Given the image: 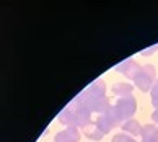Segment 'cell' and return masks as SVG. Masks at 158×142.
Returning a JSON list of instances; mask_svg holds the SVG:
<instances>
[{
  "mask_svg": "<svg viewBox=\"0 0 158 142\" xmlns=\"http://www.w3.org/2000/svg\"><path fill=\"white\" fill-rule=\"evenodd\" d=\"M75 98L83 103L91 113H96V114L104 113V111L111 106V100L106 95V85H104V82L101 79H96L95 82H91V84L86 87L83 92H80Z\"/></svg>",
  "mask_w": 158,
  "mask_h": 142,
  "instance_id": "6da1fadb",
  "label": "cell"
},
{
  "mask_svg": "<svg viewBox=\"0 0 158 142\" xmlns=\"http://www.w3.org/2000/svg\"><path fill=\"white\" fill-rule=\"evenodd\" d=\"M91 111L86 106L73 98L65 108H64L59 114H57V121L64 124L65 127H81L83 129L86 124L91 123Z\"/></svg>",
  "mask_w": 158,
  "mask_h": 142,
  "instance_id": "7a4b0ae2",
  "label": "cell"
},
{
  "mask_svg": "<svg viewBox=\"0 0 158 142\" xmlns=\"http://www.w3.org/2000/svg\"><path fill=\"white\" fill-rule=\"evenodd\" d=\"M109 110L114 113V116L119 119L121 126H122V123L132 119L134 114H135V111H137V100H135L134 95L114 98V100H111Z\"/></svg>",
  "mask_w": 158,
  "mask_h": 142,
  "instance_id": "3957f363",
  "label": "cell"
},
{
  "mask_svg": "<svg viewBox=\"0 0 158 142\" xmlns=\"http://www.w3.org/2000/svg\"><path fill=\"white\" fill-rule=\"evenodd\" d=\"M156 82V69L152 64H145L140 69V72L137 74V77L134 79V84L142 93H147L152 90V87Z\"/></svg>",
  "mask_w": 158,
  "mask_h": 142,
  "instance_id": "277c9868",
  "label": "cell"
},
{
  "mask_svg": "<svg viewBox=\"0 0 158 142\" xmlns=\"http://www.w3.org/2000/svg\"><path fill=\"white\" fill-rule=\"evenodd\" d=\"M96 126L99 127V131H101L104 136H106L108 132H111L114 127H118V126H121V123H119V119L114 116V113L111 111L109 108L104 111V113H101V114H98V118H96Z\"/></svg>",
  "mask_w": 158,
  "mask_h": 142,
  "instance_id": "5b68a950",
  "label": "cell"
},
{
  "mask_svg": "<svg viewBox=\"0 0 158 142\" xmlns=\"http://www.w3.org/2000/svg\"><path fill=\"white\" fill-rule=\"evenodd\" d=\"M140 69H142V66H140L139 62H135L134 59H126V61H122L118 67H116V70L121 74V75H124L126 79L129 80H134L137 77V74L140 72Z\"/></svg>",
  "mask_w": 158,
  "mask_h": 142,
  "instance_id": "8992f818",
  "label": "cell"
},
{
  "mask_svg": "<svg viewBox=\"0 0 158 142\" xmlns=\"http://www.w3.org/2000/svg\"><path fill=\"white\" fill-rule=\"evenodd\" d=\"M78 140H80L78 127H65L60 132H57L54 137V142H78Z\"/></svg>",
  "mask_w": 158,
  "mask_h": 142,
  "instance_id": "52a82bcc",
  "label": "cell"
},
{
  "mask_svg": "<svg viewBox=\"0 0 158 142\" xmlns=\"http://www.w3.org/2000/svg\"><path fill=\"white\" fill-rule=\"evenodd\" d=\"M122 132H126V134H129V136H132V137H140L142 136V124H140L137 119H129V121H126V123H122Z\"/></svg>",
  "mask_w": 158,
  "mask_h": 142,
  "instance_id": "ba28073f",
  "label": "cell"
},
{
  "mask_svg": "<svg viewBox=\"0 0 158 142\" xmlns=\"http://www.w3.org/2000/svg\"><path fill=\"white\" fill-rule=\"evenodd\" d=\"M83 131V136L86 139H90V140H93V142H99L103 137H104V134L99 131V127L96 126V123L95 121H91L90 124H86V126L81 129Z\"/></svg>",
  "mask_w": 158,
  "mask_h": 142,
  "instance_id": "9c48e42d",
  "label": "cell"
},
{
  "mask_svg": "<svg viewBox=\"0 0 158 142\" xmlns=\"http://www.w3.org/2000/svg\"><path fill=\"white\" fill-rule=\"evenodd\" d=\"M142 142H158V126L145 124L142 127Z\"/></svg>",
  "mask_w": 158,
  "mask_h": 142,
  "instance_id": "30bf717a",
  "label": "cell"
},
{
  "mask_svg": "<svg viewBox=\"0 0 158 142\" xmlns=\"http://www.w3.org/2000/svg\"><path fill=\"white\" fill-rule=\"evenodd\" d=\"M134 87H135V85H131V84H127V82H121V84H114L113 88H111V92H113V95L116 98L129 97V95H132Z\"/></svg>",
  "mask_w": 158,
  "mask_h": 142,
  "instance_id": "8fae6325",
  "label": "cell"
},
{
  "mask_svg": "<svg viewBox=\"0 0 158 142\" xmlns=\"http://www.w3.org/2000/svg\"><path fill=\"white\" fill-rule=\"evenodd\" d=\"M111 142H137V140H135V137H132V136H129L126 132H118Z\"/></svg>",
  "mask_w": 158,
  "mask_h": 142,
  "instance_id": "7c38bea8",
  "label": "cell"
},
{
  "mask_svg": "<svg viewBox=\"0 0 158 142\" xmlns=\"http://www.w3.org/2000/svg\"><path fill=\"white\" fill-rule=\"evenodd\" d=\"M150 98H152V105L155 106V110H158V79L150 90Z\"/></svg>",
  "mask_w": 158,
  "mask_h": 142,
  "instance_id": "4fadbf2b",
  "label": "cell"
},
{
  "mask_svg": "<svg viewBox=\"0 0 158 142\" xmlns=\"http://www.w3.org/2000/svg\"><path fill=\"white\" fill-rule=\"evenodd\" d=\"M155 51H158V44H155V46L148 47V49H143V51H140V56H150V54H153Z\"/></svg>",
  "mask_w": 158,
  "mask_h": 142,
  "instance_id": "5bb4252c",
  "label": "cell"
},
{
  "mask_svg": "<svg viewBox=\"0 0 158 142\" xmlns=\"http://www.w3.org/2000/svg\"><path fill=\"white\" fill-rule=\"evenodd\" d=\"M152 119H153V123L158 124V110H155L153 113H152Z\"/></svg>",
  "mask_w": 158,
  "mask_h": 142,
  "instance_id": "9a60e30c",
  "label": "cell"
},
{
  "mask_svg": "<svg viewBox=\"0 0 158 142\" xmlns=\"http://www.w3.org/2000/svg\"><path fill=\"white\" fill-rule=\"evenodd\" d=\"M140 142H142V140H140Z\"/></svg>",
  "mask_w": 158,
  "mask_h": 142,
  "instance_id": "2e32d148",
  "label": "cell"
}]
</instances>
